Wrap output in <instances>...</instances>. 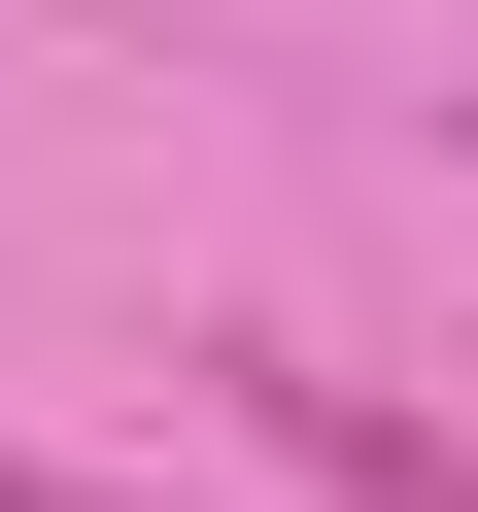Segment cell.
<instances>
[{"label": "cell", "instance_id": "cell-1", "mask_svg": "<svg viewBox=\"0 0 478 512\" xmlns=\"http://www.w3.org/2000/svg\"><path fill=\"white\" fill-rule=\"evenodd\" d=\"M239 410H274L342 512H478V444H444V410H376V376H239Z\"/></svg>", "mask_w": 478, "mask_h": 512}, {"label": "cell", "instance_id": "cell-2", "mask_svg": "<svg viewBox=\"0 0 478 512\" xmlns=\"http://www.w3.org/2000/svg\"><path fill=\"white\" fill-rule=\"evenodd\" d=\"M0 512H35V444H0Z\"/></svg>", "mask_w": 478, "mask_h": 512}, {"label": "cell", "instance_id": "cell-3", "mask_svg": "<svg viewBox=\"0 0 478 512\" xmlns=\"http://www.w3.org/2000/svg\"><path fill=\"white\" fill-rule=\"evenodd\" d=\"M35 512H103V478H35Z\"/></svg>", "mask_w": 478, "mask_h": 512}]
</instances>
